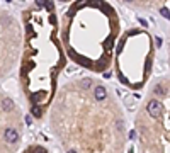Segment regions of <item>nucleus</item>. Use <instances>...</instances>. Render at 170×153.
Returning <instances> with one entry per match:
<instances>
[{"instance_id": "obj_6", "label": "nucleus", "mask_w": 170, "mask_h": 153, "mask_svg": "<svg viewBox=\"0 0 170 153\" xmlns=\"http://www.w3.org/2000/svg\"><path fill=\"white\" fill-rule=\"evenodd\" d=\"M160 14H162V15H163V17H165V19H168V21H170V12H168V9L162 7V9H160Z\"/></svg>"}, {"instance_id": "obj_2", "label": "nucleus", "mask_w": 170, "mask_h": 153, "mask_svg": "<svg viewBox=\"0 0 170 153\" xmlns=\"http://www.w3.org/2000/svg\"><path fill=\"white\" fill-rule=\"evenodd\" d=\"M118 19L106 4H77L67 12L65 41L70 56L92 72H102L111 63Z\"/></svg>"}, {"instance_id": "obj_3", "label": "nucleus", "mask_w": 170, "mask_h": 153, "mask_svg": "<svg viewBox=\"0 0 170 153\" xmlns=\"http://www.w3.org/2000/svg\"><path fill=\"white\" fill-rule=\"evenodd\" d=\"M146 112L156 119V117H160L163 114V104L160 100H156V99H152V100L146 104Z\"/></svg>"}, {"instance_id": "obj_1", "label": "nucleus", "mask_w": 170, "mask_h": 153, "mask_svg": "<svg viewBox=\"0 0 170 153\" xmlns=\"http://www.w3.org/2000/svg\"><path fill=\"white\" fill-rule=\"evenodd\" d=\"M43 2H37L39 10H31L26 17V55L21 70L26 94L34 104L33 114L41 117V107L49 104L53 87L63 63L60 46L56 44V21L53 19L48 29L43 27Z\"/></svg>"}, {"instance_id": "obj_4", "label": "nucleus", "mask_w": 170, "mask_h": 153, "mask_svg": "<svg viewBox=\"0 0 170 153\" xmlns=\"http://www.w3.org/2000/svg\"><path fill=\"white\" fill-rule=\"evenodd\" d=\"M4 141L9 143V145H14V143L19 141V129H17V128L10 126V128H7V129H5Z\"/></svg>"}, {"instance_id": "obj_5", "label": "nucleus", "mask_w": 170, "mask_h": 153, "mask_svg": "<svg viewBox=\"0 0 170 153\" xmlns=\"http://www.w3.org/2000/svg\"><path fill=\"white\" fill-rule=\"evenodd\" d=\"M94 99H95L97 102L106 100V99H107V90H106V87H102V85H95V87H94Z\"/></svg>"}]
</instances>
